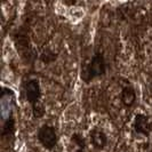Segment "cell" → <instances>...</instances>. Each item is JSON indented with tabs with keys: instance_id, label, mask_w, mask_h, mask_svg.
I'll return each instance as SVG.
<instances>
[{
	"instance_id": "5",
	"label": "cell",
	"mask_w": 152,
	"mask_h": 152,
	"mask_svg": "<svg viewBox=\"0 0 152 152\" xmlns=\"http://www.w3.org/2000/svg\"><path fill=\"white\" fill-rule=\"evenodd\" d=\"M89 137H91V142L93 146L95 149H99V150L104 149V146L107 143V134L102 129H99V128H94L91 130V134H89Z\"/></svg>"
},
{
	"instance_id": "4",
	"label": "cell",
	"mask_w": 152,
	"mask_h": 152,
	"mask_svg": "<svg viewBox=\"0 0 152 152\" xmlns=\"http://www.w3.org/2000/svg\"><path fill=\"white\" fill-rule=\"evenodd\" d=\"M133 127L137 134L149 135L152 132V122L144 114H136L135 119H134Z\"/></svg>"
},
{
	"instance_id": "1",
	"label": "cell",
	"mask_w": 152,
	"mask_h": 152,
	"mask_svg": "<svg viewBox=\"0 0 152 152\" xmlns=\"http://www.w3.org/2000/svg\"><path fill=\"white\" fill-rule=\"evenodd\" d=\"M107 71V65H105V60L103 57V55L101 53H96L91 60L89 61V63L86 65V69L83 72V79L86 83L91 81L93 79L97 78V77L103 76Z\"/></svg>"
},
{
	"instance_id": "7",
	"label": "cell",
	"mask_w": 152,
	"mask_h": 152,
	"mask_svg": "<svg viewBox=\"0 0 152 152\" xmlns=\"http://www.w3.org/2000/svg\"><path fill=\"white\" fill-rule=\"evenodd\" d=\"M14 130H15V120H14L13 117H9L2 126L1 135H2V137L12 136L14 134Z\"/></svg>"
},
{
	"instance_id": "8",
	"label": "cell",
	"mask_w": 152,
	"mask_h": 152,
	"mask_svg": "<svg viewBox=\"0 0 152 152\" xmlns=\"http://www.w3.org/2000/svg\"><path fill=\"white\" fill-rule=\"evenodd\" d=\"M33 109V115L36 117V118H40V117H42L44 113H45V110H44V107L39 103L37 105H34V107H32Z\"/></svg>"
},
{
	"instance_id": "3",
	"label": "cell",
	"mask_w": 152,
	"mask_h": 152,
	"mask_svg": "<svg viewBox=\"0 0 152 152\" xmlns=\"http://www.w3.org/2000/svg\"><path fill=\"white\" fill-rule=\"evenodd\" d=\"M24 94L26 101L32 107L39 104V101L41 97V89L37 79H30L24 84Z\"/></svg>"
},
{
	"instance_id": "6",
	"label": "cell",
	"mask_w": 152,
	"mask_h": 152,
	"mask_svg": "<svg viewBox=\"0 0 152 152\" xmlns=\"http://www.w3.org/2000/svg\"><path fill=\"white\" fill-rule=\"evenodd\" d=\"M120 97H121V102L124 103L125 107H133L136 102V93H135L133 87L127 86L122 89Z\"/></svg>"
},
{
	"instance_id": "2",
	"label": "cell",
	"mask_w": 152,
	"mask_h": 152,
	"mask_svg": "<svg viewBox=\"0 0 152 152\" xmlns=\"http://www.w3.org/2000/svg\"><path fill=\"white\" fill-rule=\"evenodd\" d=\"M38 140L45 149L53 150L54 148L57 145V141H58L56 129L53 126H49V125L41 126L38 132Z\"/></svg>"
}]
</instances>
